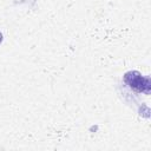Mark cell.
I'll return each mask as SVG.
<instances>
[{
	"label": "cell",
	"instance_id": "1",
	"mask_svg": "<svg viewBox=\"0 0 151 151\" xmlns=\"http://www.w3.org/2000/svg\"><path fill=\"white\" fill-rule=\"evenodd\" d=\"M124 83L134 92L150 94L151 91V79L150 77H144L138 71H129L123 77Z\"/></svg>",
	"mask_w": 151,
	"mask_h": 151
},
{
	"label": "cell",
	"instance_id": "2",
	"mask_svg": "<svg viewBox=\"0 0 151 151\" xmlns=\"http://www.w3.org/2000/svg\"><path fill=\"white\" fill-rule=\"evenodd\" d=\"M2 39H4V38H2V34H1V33H0V44H1V42H2Z\"/></svg>",
	"mask_w": 151,
	"mask_h": 151
}]
</instances>
